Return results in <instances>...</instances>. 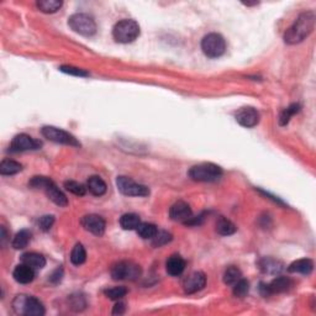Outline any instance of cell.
<instances>
[{
    "label": "cell",
    "instance_id": "obj_1",
    "mask_svg": "<svg viewBox=\"0 0 316 316\" xmlns=\"http://www.w3.org/2000/svg\"><path fill=\"white\" fill-rule=\"evenodd\" d=\"M315 28V14L311 12H306L300 14L295 23L285 31L284 41L288 45H295L304 41Z\"/></svg>",
    "mask_w": 316,
    "mask_h": 316
},
{
    "label": "cell",
    "instance_id": "obj_2",
    "mask_svg": "<svg viewBox=\"0 0 316 316\" xmlns=\"http://www.w3.org/2000/svg\"><path fill=\"white\" fill-rule=\"evenodd\" d=\"M13 309L18 315L42 316L45 315V307L42 302L35 296L18 295L13 301Z\"/></svg>",
    "mask_w": 316,
    "mask_h": 316
},
{
    "label": "cell",
    "instance_id": "obj_3",
    "mask_svg": "<svg viewBox=\"0 0 316 316\" xmlns=\"http://www.w3.org/2000/svg\"><path fill=\"white\" fill-rule=\"evenodd\" d=\"M113 36L119 44H131L140 36V26L135 20L119 21L113 29Z\"/></svg>",
    "mask_w": 316,
    "mask_h": 316
},
{
    "label": "cell",
    "instance_id": "obj_4",
    "mask_svg": "<svg viewBox=\"0 0 316 316\" xmlns=\"http://www.w3.org/2000/svg\"><path fill=\"white\" fill-rule=\"evenodd\" d=\"M188 176L195 182H215L221 178L222 169L214 163H200L193 166Z\"/></svg>",
    "mask_w": 316,
    "mask_h": 316
},
{
    "label": "cell",
    "instance_id": "obj_5",
    "mask_svg": "<svg viewBox=\"0 0 316 316\" xmlns=\"http://www.w3.org/2000/svg\"><path fill=\"white\" fill-rule=\"evenodd\" d=\"M201 50L209 58H217L226 51V42L220 34H208L201 41Z\"/></svg>",
    "mask_w": 316,
    "mask_h": 316
},
{
    "label": "cell",
    "instance_id": "obj_6",
    "mask_svg": "<svg viewBox=\"0 0 316 316\" xmlns=\"http://www.w3.org/2000/svg\"><path fill=\"white\" fill-rule=\"evenodd\" d=\"M68 25L71 26L74 33L83 36H93L97 33V24L94 19L87 14H74L68 20Z\"/></svg>",
    "mask_w": 316,
    "mask_h": 316
},
{
    "label": "cell",
    "instance_id": "obj_7",
    "mask_svg": "<svg viewBox=\"0 0 316 316\" xmlns=\"http://www.w3.org/2000/svg\"><path fill=\"white\" fill-rule=\"evenodd\" d=\"M141 275V267L134 262H119L111 268V277L115 280H136Z\"/></svg>",
    "mask_w": 316,
    "mask_h": 316
},
{
    "label": "cell",
    "instance_id": "obj_8",
    "mask_svg": "<svg viewBox=\"0 0 316 316\" xmlns=\"http://www.w3.org/2000/svg\"><path fill=\"white\" fill-rule=\"evenodd\" d=\"M42 135L50 141H53L56 143H62V145L73 146V147H79L81 143L78 140L71 135L70 132L65 131L62 129H58L55 126H45L42 127Z\"/></svg>",
    "mask_w": 316,
    "mask_h": 316
},
{
    "label": "cell",
    "instance_id": "obj_9",
    "mask_svg": "<svg viewBox=\"0 0 316 316\" xmlns=\"http://www.w3.org/2000/svg\"><path fill=\"white\" fill-rule=\"evenodd\" d=\"M116 185L118 189L120 190L124 195L127 196H147L150 194L148 187L143 184H139L131 178L120 176L116 179Z\"/></svg>",
    "mask_w": 316,
    "mask_h": 316
},
{
    "label": "cell",
    "instance_id": "obj_10",
    "mask_svg": "<svg viewBox=\"0 0 316 316\" xmlns=\"http://www.w3.org/2000/svg\"><path fill=\"white\" fill-rule=\"evenodd\" d=\"M42 146V142L39 140L33 139L26 134L17 135L10 143V152H24V151L39 150Z\"/></svg>",
    "mask_w": 316,
    "mask_h": 316
},
{
    "label": "cell",
    "instance_id": "obj_11",
    "mask_svg": "<svg viewBox=\"0 0 316 316\" xmlns=\"http://www.w3.org/2000/svg\"><path fill=\"white\" fill-rule=\"evenodd\" d=\"M82 225L86 228L87 231L92 232L93 235L97 236H103L105 232V220L102 216L95 214L86 215V216L82 219Z\"/></svg>",
    "mask_w": 316,
    "mask_h": 316
},
{
    "label": "cell",
    "instance_id": "obj_12",
    "mask_svg": "<svg viewBox=\"0 0 316 316\" xmlns=\"http://www.w3.org/2000/svg\"><path fill=\"white\" fill-rule=\"evenodd\" d=\"M236 121L247 129L254 127L259 123V114L253 108H242L236 114Z\"/></svg>",
    "mask_w": 316,
    "mask_h": 316
},
{
    "label": "cell",
    "instance_id": "obj_13",
    "mask_svg": "<svg viewBox=\"0 0 316 316\" xmlns=\"http://www.w3.org/2000/svg\"><path fill=\"white\" fill-rule=\"evenodd\" d=\"M192 209L184 201H177L176 204H173L169 210V216L173 221L177 222H184L187 224L190 219H192Z\"/></svg>",
    "mask_w": 316,
    "mask_h": 316
},
{
    "label": "cell",
    "instance_id": "obj_14",
    "mask_svg": "<svg viewBox=\"0 0 316 316\" xmlns=\"http://www.w3.org/2000/svg\"><path fill=\"white\" fill-rule=\"evenodd\" d=\"M206 284V277L203 272H194L184 280V290L188 294H194L204 289Z\"/></svg>",
    "mask_w": 316,
    "mask_h": 316
},
{
    "label": "cell",
    "instance_id": "obj_15",
    "mask_svg": "<svg viewBox=\"0 0 316 316\" xmlns=\"http://www.w3.org/2000/svg\"><path fill=\"white\" fill-rule=\"evenodd\" d=\"M44 190H45V193H46L47 198H49L50 200H52L56 205L62 206V208H65V206L68 205L67 196L58 189V187L53 182L50 183V184L47 185Z\"/></svg>",
    "mask_w": 316,
    "mask_h": 316
},
{
    "label": "cell",
    "instance_id": "obj_16",
    "mask_svg": "<svg viewBox=\"0 0 316 316\" xmlns=\"http://www.w3.org/2000/svg\"><path fill=\"white\" fill-rule=\"evenodd\" d=\"M14 279L20 284H29L34 280L35 278V269H33L29 265L21 263L17 265V268L14 269Z\"/></svg>",
    "mask_w": 316,
    "mask_h": 316
},
{
    "label": "cell",
    "instance_id": "obj_17",
    "mask_svg": "<svg viewBox=\"0 0 316 316\" xmlns=\"http://www.w3.org/2000/svg\"><path fill=\"white\" fill-rule=\"evenodd\" d=\"M291 285H293V281H291L290 278L277 277L269 284H267L268 293H269V295L274 293H284V291H288L291 288Z\"/></svg>",
    "mask_w": 316,
    "mask_h": 316
},
{
    "label": "cell",
    "instance_id": "obj_18",
    "mask_svg": "<svg viewBox=\"0 0 316 316\" xmlns=\"http://www.w3.org/2000/svg\"><path fill=\"white\" fill-rule=\"evenodd\" d=\"M167 273L171 275H180L185 269V261L179 256V254H173L168 258L166 263Z\"/></svg>",
    "mask_w": 316,
    "mask_h": 316
},
{
    "label": "cell",
    "instance_id": "obj_19",
    "mask_svg": "<svg viewBox=\"0 0 316 316\" xmlns=\"http://www.w3.org/2000/svg\"><path fill=\"white\" fill-rule=\"evenodd\" d=\"M21 262L35 270L42 269V268L46 265V259H45V257L40 253H35V252H30V253L23 254V257H21Z\"/></svg>",
    "mask_w": 316,
    "mask_h": 316
},
{
    "label": "cell",
    "instance_id": "obj_20",
    "mask_svg": "<svg viewBox=\"0 0 316 316\" xmlns=\"http://www.w3.org/2000/svg\"><path fill=\"white\" fill-rule=\"evenodd\" d=\"M314 269V262L309 258H301L298 261H294L289 265L288 270L290 273H301V274H310Z\"/></svg>",
    "mask_w": 316,
    "mask_h": 316
},
{
    "label": "cell",
    "instance_id": "obj_21",
    "mask_svg": "<svg viewBox=\"0 0 316 316\" xmlns=\"http://www.w3.org/2000/svg\"><path fill=\"white\" fill-rule=\"evenodd\" d=\"M87 189L89 190L93 195L102 196L106 193V184L104 180L98 176H93L88 179L87 183Z\"/></svg>",
    "mask_w": 316,
    "mask_h": 316
},
{
    "label": "cell",
    "instance_id": "obj_22",
    "mask_svg": "<svg viewBox=\"0 0 316 316\" xmlns=\"http://www.w3.org/2000/svg\"><path fill=\"white\" fill-rule=\"evenodd\" d=\"M259 267L267 274H278L283 270V263L273 258H263L259 262Z\"/></svg>",
    "mask_w": 316,
    "mask_h": 316
},
{
    "label": "cell",
    "instance_id": "obj_23",
    "mask_svg": "<svg viewBox=\"0 0 316 316\" xmlns=\"http://www.w3.org/2000/svg\"><path fill=\"white\" fill-rule=\"evenodd\" d=\"M21 171H23V166L19 162L13 161V159H4L0 163V173L3 176H13V174H17Z\"/></svg>",
    "mask_w": 316,
    "mask_h": 316
},
{
    "label": "cell",
    "instance_id": "obj_24",
    "mask_svg": "<svg viewBox=\"0 0 316 316\" xmlns=\"http://www.w3.org/2000/svg\"><path fill=\"white\" fill-rule=\"evenodd\" d=\"M120 225L124 230H137L141 225V219L137 214H125L120 217Z\"/></svg>",
    "mask_w": 316,
    "mask_h": 316
},
{
    "label": "cell",
    "instance_id": "obj_25",
    "mask_svg": "<svg viewBox=\"0 0 316 316\" xmlns=\"http://www.w3.org/2000/svg\"><path fill=\"white\" fill-rule=\"evenodd\" d=\"M62 5L63 3L60 0H40L37 2V8L46 14H53V13L58 12L62 8Z\"/></svg>",
    "mask_w": 316,
    "mask_h": 316
},
{
    "label": "cell",
    "instance_id": "obj_26",
    "mask_svg": "<svg viewBox=\"0 0 316 316\" xmlns=\"http://www.w3.org/2000/svg\"><path fill=\"white\" fill-rule=\"evenodd\" d=\"M31 232L29 230H21L20 232L17 233V236L13 240V247L15 249H23L28 247L31 241Z\"/></svg>",
    "mask_w": 316,
    "mask_h": 316
},
{
    "label": "cell",
    "instance_id": "obj_27",
    "mask_svg": "<svg viewBox=\"0 0 316 316\" xmlns=\"http://www.w3.org/2000/svg\"><path fill=\"white\" fill-rule=\"evenodd\" d=\"M236 228L235 225L230 221V220L225 219V217H220L216 222V231L217 233L222 236H230L232 233L236 232Z\"/></svg>",
    "mask_w": 316,
    "mask_h": 316
},
{
    "label": "cell",
    "instance_id": "obj_28",
    "mask_svg": "<svg viewBox=\"0 0 316 316\" xmlns=\"http://www.w3.org/2000/svg\"><path fill=\"white\" fill-rule=\"evenodd\" d=\"M137 233L143 238V240H152L158 232V228L156 225L148 224V222H141V225L137 227Z\"/></svg>",
    "mask_w": 316,
    "mask_h": 316
},
{
    "label": "cell",
    "instance_id": "obj_29",
    "mask_svg": "<svg viewBox=\"0 0 316 316\" xmlns=\"http://www.w3.org/2000/svg\"><path fill=\"white\" fill-rule=\"evenodd\" d=\"M87 253L82 243H77L71 252V262L76 265H81L86 262Z\"/></svg>",
    "mask_w": 316,
    "mask_h": 316
},
{
    "label": "cell",
    "instance_id": "obj_30",
    "mask_svg": "<svg viewBox=\"0 0 316 316\" xmlns=\"http://www.w3.org/2000/svg\"><path fill=\"white\" fill-rule=\"evenodd\" d=\"M242 278V273L237 267H228L224 273V283L227 285H233Z\"/></svg>",
    "mask_w": 316,
    "mask_h": 316
},
{
    "label": "cell",
    "instance_id": "obj_31",
    "mask_svg": "<svg viewBox=\"0 0 316 316\" xmlns=\"http://www.w3.org/2000/svg\"><path fill=\"white\" fill-rule=\"evenodd\" d=\"M300 111V105L299 104H291L289 105L288 108L284 109L283 111H281L280 116H279V125L280 126H285L286 124L290 121L291 116H294L295 114H298Z\"/></svg>",
    "mask_w": 316,
    "mask_h": 316
},
{
    "label": "cell",
    "instance_id": "obj_32",
    "mask_svg": "<svg viewBox=\"0 0 316 316\" xmlns=\"http://www.w3.org/2000/svg\"><path fill=\"white\" fill-rule=\"evenodd\" d=\"M249 290V283L248 280L241 278L240 280L236 284H233V295L237 296V298H245L248 294Z\"/></svg>",
    "mask_w": 316,
    "mask_h": 316
},
{
    "label": "cell",
    "instance_id": "obj_33",
    "mask_svg": "<svg viewBox=\"0 0 316 316\" xmlns=\"http://www.w3.org/2000/svg\"><path fill=\"white\" fill-rule=\"evenodd\" d=\"M65 188L68 192H71L72 194L78 196H83L87 190V188L84 187L83 184H81V183L78 182H74V180H67V182L65 183Z\"/></svg>",
    "mask_w": 316,
    "mask_h": 316
},
{
    "label": "cell",
    "instance_id": "obj_34",
    "mask_svg": "<svg viewBox=\"0 0 316 316\" xmlns=\"http://www.w3.org/2000/svg\"><path fill=\"white\" fill-rule=\"evenodd\" d=\"M172 241V235L169 232H167V231H158L157 233H156L155 237L152 238V245L155 247H161L163 245H166V243L171 242Z\"/></svg>",
    "mask_w": 316,
    "mask_h": 316
},
{
    "label": "cell",
    "instance_id": "obj_35",
    "mask_svg": "<svg viewBox=\"0 0 316 316\" xmlns=\"http://www.w3.org/2000/svg\"><path fill=\"white\" fill-rule=\"evenodd\" d=\"M106 296L111 300H120L127 294V289L124 286H114V288L105 290Z\"/></svg>",
    "mask_w": 316,
    "mask_h": 316
},
{
    "label": "cell",
    "instance_id": "obj_36",
    "mask_svg": "<svg viewBox=\"0 0 316 316\" xmlns=\"http://www.w3.org/2000/svg\"><path fill=\"white\" fill-rule=\"evenodd\" d=\"M52 180L47 177H34L29 183V187L33 189H45Z\"/></svg>",
    "mask_w": 316,
    "mask_h": 316
},
{
    "label": "cell",
    "instance_id": "obj_37",
    "mask_svg": "<svg viewBox=\"0 0 316 316\" xmlns=\"http://www.w3.org/2000/svg\"><path fill=\"white\" fill-rule=\"evenodd\" d=\"M60 71L63 72V73L71 74V76H76V77H88L89 73L84 70H81V68L77 67H72V66H61Z\"/></svg>",
    "mask_w": 316,
    "mask_h": 316
},
{
    "label": "cell",
    "instance_id": "obj_38",
    "mask_svg": "<svg viewBox=\"0 0 316 316\" xmlns=\"http://www.w3.org/2000/svg\"><path fill=\"white\" fill-rule=\"evenodd\" d=\"M53 222H55V216H52V215H45V216L40 217L39 226L42 231H49L52 227Z\"/></svg>",
    "mask_w": 316,
    "mask_h": 316
},
{
    "label": "cell",
    "instance_id": "obj_39",
    "mask_svg": "<svg viewBox=\"0 0 316 316\" xmlns=\"http://www.w3.org/2000/svg\"><path fill=\"white\" fill-rule=\"evenodd\" d=\"M62 277H63V269L62 268H57V269H56L55 272L51 274L50 280H51L52 283H60L61 279H62Z\"/></svg>",
    "mask_w": 316,
    "mask_h": 316
},
{
    "label": "cell",
    "instance_id": "obj_40",
    "mask_svg": "<svg viewBox=\"0 0 316 316\" xmlns=\"http://www.w3.org/2000/svg\"><path fill=\"white\" fill-rule=\"evenodd\" d=\"M125 309H126V307H125V304H124V302L119 301L118 304H116L115 306H114L113 314H114V315H121V314H124V312H125Z\"/></svg>",
    "mask_w": 316,
    "mask_h": 316
},
{
    "label": "cell",
    "instance_id": "obj_41",
    "mask_svg": "<svg viewBox=\"0 0 316 316\" xmlns=\"http://www.w3.org/2000/svg\"><path fill=\"white\" fill-rule=\"evenodd\" d=\"M8 237H7V230H5V227L3 226L2 227V243L3 246H5V242H7Z\"/></svg>",
    "mask_w": 316,
    "mask_h": 316
}]
</instances>
